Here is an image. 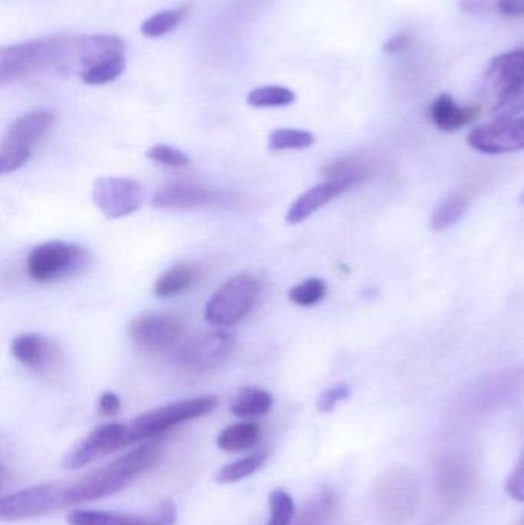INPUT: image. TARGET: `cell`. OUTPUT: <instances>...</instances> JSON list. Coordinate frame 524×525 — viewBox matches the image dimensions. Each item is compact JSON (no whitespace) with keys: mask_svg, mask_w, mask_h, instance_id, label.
Instances as JSON below:
<instances>
[{"mask_svg":"<svg viewBox=\"0 0 524 525\" xmlns=\"http://www.w3.org/2000/svg\"><path fill=\"white\" fill-rule=\"evenodd\" d=\"M480 114V106H458L449 94H442L429 108L432 122L445 133H454L463 126L471 125Z\"/></svg>","mask_w":524,"mask_h":525,"instance_id":"18","label":"cell"},{"mask_svg":"<svg viewBox=\"0 0 524 525\" xmlns=\"http://www.w3.org/2000/svg\"><path fill=\"white\" fill-rule=\"evenodd\" d=\"M485 86L495 103L521 90L524 86V50L508 51L495 57L486 70Z\"/></svg>","mask_w":524,"mask_h":525,"instance_id":"14","label":"cell"},{"mask_svg":"<svg viewBox=\"0 0 524 525\" xmlns=\"http://www.w3.org/2000/svg\"><path fill=\"white\" fill-rule=\"evenodd\" d=\"M11 354L22 366L36 370V372L50 369L56 357L51 341L44 335L34 334V332H27V334L14 338L11 343Z\"/></svg>","mask_w":524,"mask_h":525,"instance_id":"17","label":"cell"},{"mask_svg":"<svg viewBox=\"0 0 524 525\" xmlns=\"http://www.w3.org/2000/svg\"><path fill=\"white\" fill-rule=\"evenodd\" d=\"M294 516V501L285 490L277 489L269 495L268 525H289Z\"/></svg>","mask_w":524,"mask_h":525,"instance_id":"30","label":"cell"},{"mask_svg":"<svg viewBox=\"0 0 524 525\" xmlns=\"http://www.w3.org/2000/svg\"><path fill=\"white\" fill-rule=\"evenodd\" d=\"M162 455L163 444L160 441L153 438L150 443L140 444L131 452L114 459L107 467L64 486V506H76L120 492L130 486L137 476L156 466Z\"/></svg>","mask_w":524,"mask_h":525,"instance_id":"1","label":"cell"},{"mask_svg":"<svg viewBox=\"0 0 524 525\" xmlns=\"http://www.w3.org/2000/svg\"><path fill=\"white\" fill-rule=\"evenodd\" d=\"M259 440L260 427L256 423H236L220 432L217 446L223 452L237 453L251 449Z\"/></svg>","mask_w":524,"mask_h":525,"instance_id":"21","label":"cell"},{"mask_svg":"<svg viewBox=\"0 0 524 525\" xmlns=\"http://www.w3.org/2000/svg\"><path fill=\"white\" fill-rule=\"evenodd\" d=\"M351 189L348 183L340 180H326L320 185L312 186L308 191L303 192L296 202L292 203L291 208L286 214V222L289 225H300L305 222L306 218L311 217L314 212L328 205L332 200L337 199L343 192Z\"/></svg>","mask_w":524,"mask_h":525,"instance_id":"16","label":"cell"},{"mask_svg":"<svg viewBox=\"0 0 524 525\" xmlns=\"http://www.w3.org/2000/svg\"><path fill=\"white\" fill-rule=\"evenodd\" d=\"M236 340L225 331L209 332L188 341L180 349L179 361L191 372H208L222 366L233 355Z\"/></svg>","mask_w":524,"mask_h":525,"instance_id":"9","label":"cell"},{"mask_svg":"<svg viewBox=\"0 0 524 525\" xmlns=\"http://www.w3.org/2000/svg\"><path fill=\"white\" fill-rule=\"evenodd\" d=\"M326 291L328 288L322 278H309L291 288L288 295L292 303L299 304L302 308H311L325 298Z\"/></svg>","mask_w":524,"mask_h":525,"instance_id":"29","label":"cell"},{"mask_svg":"<svg viewBox=\"0 0 524 525\" xmlns=\"http://www.w3.org/2000/svg\"><path fill=\"white\" fill-rule=\"evenodd\" d=\"M296 102V94L285 86H262L248 94V103L254 108H280Z\"/></svg>","mask_w":524,"mask_h":525,"instance_id":"27","label":"cell"},{"mask_svg":"<svg viewBox=\"0 0 524 525\" xmlns=\"http://www.w3.org/2000/svg\"><path fill=\"white\" fill-rule=\"evenodd\" d=\"M316 143L314 134L302 129L282 128L269 134L268 148L271 151H302Z\"/></svg>","mask_w":524,"mask_h":525,"instance_id":"26","label":"cell"},{"mask_svg":"<svg viewBox=\"0 0 524 525\" xmlns=\"http://www.w3.org/2000/svg\"><path fill=\"white\" fill-rule=\"evenodd\" d=\"M67 39H42L5 47L0 53V80L14 82L42 68L64 67Z\"/></svg>","mask_w":524,"mask_h":525,"instance_id":"4","label":"cell"},{"mask_svg":"<svg viewBox=\"0 0 524 525\" xmlns=\"http://www.w3.org/2000/svg\"><path fill=\"white\" fill-rule=\"evenodd\" d=\"M188 13H190V5L177 8V10L162 11V13L148 17V19L143 22L140 30H142L143 36L151 37V39L165 36V34L176 30V28L182 24V20L188 16Z\"/></svg>","mask_w":524,"mask_h":525,"instance_id":"25","label":"cell"},{"mask_svg":"<svg viewBox=\"0 0 524 525\" xmlns=\"http://www.w3.org/2000/svg\"><path fill=\"white\" fill-rule=\"evenodd\" d=\"M146 157L168 168H185L191 165V159L182 149L168 145H156L146 151Z\"/></svg>","mask_w":524,"mask_h":525,"instance_id":"31","label":"cell"},{"mask_svg":"<svg viewBox=\"0 0 524 525\" xmlns=\"http://www.w3.org/2000/svg\"><path fill=\"white\" fill-rule=\"evenodd\" d=\"M219 400L214 395L190 398L157 407L150 412L143 413L136 420L125 424V447L143 440H153L166 430L185 421L208 415L216 409Z\"/></svg>","mask_w":524,"mask_h":525,"instance_id":"2","label":"cell"},{"mask_svg":"<svg viewBox=\"0 0 524 525\" xmlns=\"http://www.w3.org/2000/svg\"><path fill=\"white\" fill-rule=\"evenodd\" d=\"M471 200L472 192L468 189L449 195L448 199L435 209L434 215H432V229L442 232L454 226L468 211Z\"/></svg>","mask_w":524,"mask_h":525,"instance_id":"22","label":"cell"},{"mask_svg":"<svg viewBox=\"0 0 524 525\" xmlns=\"http://www.w3.org/2000/svg\"><path fill=\"white\" fill-rule=\"evenodd\" d=\"M497 10L505 16H524V0H498Z\"/></svg>","mask_w":524,"mask_h":525,"instance_id":"37","label":"cell"},{"mask_svg":"<svg viewBox=\"0 0 524 525\" xmlns=\"http://www.w3.org/2000/svg\"><path fill=\"white\" fill-rule=\"evenodd\" d=\"M123 447H125V424H102L65 455L62 459V467L67 470L82 469Z\"/></svg>","mask_w":524,"mask_h":525,"instance_id":"10","label":"cell"},{"mask_svg":"<svg viewBox=\"0 0 524 525\" xmlns=\"http://www.w3.org/2000/svg\"><path fill=\"white\" fill-rule=\"evenodd\" d=\"M99 409L103 415L107 417H114L122 409V401L117 397L116 393L105 392L100 395L99 398Z\"/></svg>","mask_w":524,"mask_h":525,"instance_id":"35","label":"cell"},{"mask_svg":"<svg viewBox=\"0 0 524 525\" xmlns=\"http://www.w3.org/2000/svg\"><path fill=\"white\" fill-rule=\"evenodd\" d=\"M469 145L483 154H508L524 149V116L494 120L472 129Z\"/></svg>","mask_w":524,"mask_h":525,"instance_id":"11","label":"cell"},{"mask_svg":"<svg viewBox=\"0 0 524 525\" xmlns=\"http://www.w3.org/2000/svg\"><path fill=\"white\" fill-rule=\"evenodd\" d=\"M70 525H176L177 507L174 502H163L146 515L102 512V510H74L68 515Z\"/></svg>","mask_w":524,"mask_h":525,"instance_id":"13","label":"cell"},{"mask_svg":"<svg viewBox=\"0 0 524 525\" xmlns=\"http://www.w3.org/2000/svg\"><path fill=\"white\" fill-rule=\"evenodd\" d=\"M411 40V36H408V34H397V36L391 37V39L385 43L383 51H385L386 54H389V56L402 53V51H405L406 48L409 47Z\"/></svg>","mask_w":524,"mask_h":525,"instance_id":"36","label":"cell"},{"mask_svg":"<svg viewBox=\"0 0 524 525\" xmlns=\"http://www.w3.org/2000/svg\"><path fill=\"white\" fill-rule=\"evenodd\" d=\"M125 68H127V59L123 54V56L113 57V59L97 63L94 67L82 71L80 77L88 85H105V83L114 82L117 77L122 76Z\"/></svg>","mask_w":524,"mask_h":525,"instance_id":"28","label":"cell"},{"mask_svg":"<svg viewBox=\"0 0 524 525\" xmlns=\"http://www.w3.org/2000/svg\"><path fill=\"white\" fill-rule=\"evenodd\" d=\"M274 398L260 387H243L231 401V412L239 418L263 417L272 409Z\"/></svg>","mask_w":524,"mask_h":525,"instance_id":"19","label":"cell"},{"mask_svg":"<svg viewBox=\"0 0 524 525\" xmlns=\"http://www.w3.org/2000/svg\"><path fill=\"white\" fill-rule=\"evenodd\" d=\"M523 203H524V195H523Z\"/></svg>","mask_w":524,"mask_h":525,"instance_id":"38","label":"cell"},{"mask_svg":"<svg viewBox=\"0 0 524 525\" xmlns=\"http://www.w3.org/2000/svg\"><path fill=\"white\" fill-rule=\"evenodd\" d=\"M88 252L76 243L48 242L36 246L27 258V272L37 283H53L82 271Z\"/></svg>","mask_w":524,"mask_h":525,"instance_id":"6","label":"cell"},{"mask_svg":"<svg viewBox=\"0 0 524 525\" xmlns=\"http://www.w3.org/2000/svg\"><path fill=\"white\" fill-rule=\"evenodd\" d=\"M183 321L176 315L143 314L128 326V335L145 350H162L174 346L183 334Z\"/></svg>","mask_w":524,"mask_h":525,"instance_id":"12","label":"cell"},{"mask_svg":"<svg viewBox=\"0 0 524 525\" xmlns=\"http://www.w3.org/2000/svg\"><path fill=\"white\" fill-rule=\"evenodd\" d=\"M506 492L511 498L517 501L524 502V453L518 461L514 472L509 475L508 483H506Z\"/></svg>","mask_w":524,"mask_h":525,"instance_id":"34","label":"cell"},{"mask_svg":"<svg viewBox=\"0 0 524 525\" xmlns=\"http://www.w3.org/2000/svg\"><path fill=\"white\" fill-rule=\"evenodd\" d=\"M351 395V389L346 384H339V386L331 387V389L323 392L317 401V409L323 413L332 412L337 407V404L348 400Z\"/></svg>","mask_w":524,"mask_h":525,"instance_id":"33","label":"cell"},{"mask_svg":"<svg viewBox=\"0 0 524 525\" xmlns=\"http://www.w3.org/2000/svg\"><path fill=\"white\" fill-rule=\"evenodd\" d=\"M521 111H524V86L517 93L495 103L492 116L495 120L514 119Z\"/></svg>","mask_w":524,"mask_h":525,"instance_id":"32","label":"cell"},{"mask_svg":"<svg viewBox=\"0 0 524 525\" xmlns=\"http://www.w3.org/2000/svg\"><path fill=\"white\" fill-rule=\"evenodd\" d=\"M64 486L42 484L0 499V519L16 522L64 509Z\"/></svg>","mask_w":524,"mask_h":525,"instance_id":"7","label":"cell"},{"mask_svg":"<svg viewBox=\"0 0 524 525\" xmlns=\"http://www.w3.org/2000/svg\"><path fill=\"white\" fill-rule=\"evenodd\" d=\"M269 453L266 450L253 453V455L245 456V458L234 461V463L226 464L225 467L216 473V481L219 484H234L239 483L242 479L254 475L263 464L268 461Z\"/></svg>","mask_w":524,"mask_h":525,"instance_id":"23","label":"cell"},{"mask_svg":"<svg viewBox=\"0 0 524 525\" xmlns=\"http://www.w3.org/2000/svg\"><path fill=\"white\" fill-rule=\"evenodd\" d=\"M222 195L214 189L193 183H174L165 186L154 194L151 206L162 211H196L219 205Z\"/></svg>","mask_w":524,"mask_h":525,"instance_id":"15","label":"cell"},{"mask_svg":"<svg viewBox=\"0 0 524 525\" xmlns=\"http://www.w3.org/2000/svg\"><path fill=\"white\" fill-rule=\"evenodd\" d=\"M260 283L251 275H236L209 298L205 320L213 326H233L253 311L259 301Z\"/></svg>","mask_w":524,"mask_h":525,"instance_id":"5","label":"cell"},{"mask_svg":"<svg viewBox=\"0 0 524 525\" xmlns=\"http://www.w3.org/2000/svg\"><path fill=\"white\" fill-rule=\"evenodd\" d=\"M93 202L110 220L128 217L145 203V188L125 177H103L94 183Z\"/></svg>","mask_w":524,"mask_h":525,"instance_id":"8","label":"cell"},{"mask_svg":"<svg viewBox=\"0 0 524 525\" xmlns=\"http://www.w3.org/2000/svg\"><path fill=\"white\" fill-rule=\"evenodd\" d=\"M323 174L328 177V180H340L354 188L368 177V166L354 157H345V159L335 160L326 165L323 168Z\"/></svg>","mask_w":524,"mask_h":525,"instance_id":"24","label":"cell"},{"mask_svg":"<svg viewBox=\"0 0 524 525\" xmlns=\"http://www.w3.org/2000/svg\"><path fill=\"white\" fill-rule=\"evenodd\" d=\"M199 278V269L193 265H176L159 275L154 283V294L168 298L190 289Z\"/></svg>","mask_w":524,"mask_h":525,"instance_id":"20","label":"cell"},{"mask_svg":"<svg viewBox=\"0 0 524 525\" xmlns=\"http://www.w3.org/2000/svg\"><path fill=\"white\" fill-rule=\"evenodd\" d=\"M54 122V113L45 109H37L19 117L10 126L0 145V172L10 174L27 165L34 146L47 136Z\"/></svg>","mask_w":524,"mask_h":525,"instance_id":"3","label":"cell"}]
</instances>
